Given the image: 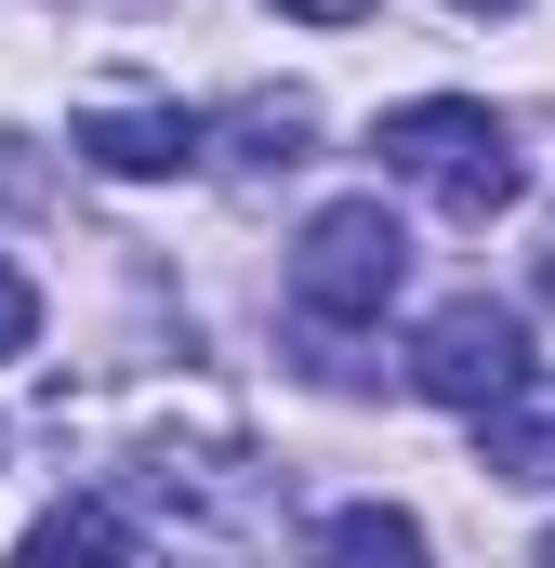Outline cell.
I'll return each mask as SVG.
<instances>
[{
  "mask_svg": "<svg viewBox=\"0 0 555 568\" xmlns=\"http://www.w3.org/2000/svg\"><path fill=\"white\" fill-rule=\"evenodd\" d=\"M529 291H543V304H555V252H543V278H529Z\"/></svg>",
  "mask_w": 555,
  "mask_h": 568,
  "instance_id": "11",
  "label": "cell"
},
{
  "mask_svg": "<svg viewBox=\"0 0 555 568\" xmlns=\"http://www.w3.org/2000/svg\"><path fill=\"white\" fill-rule=\"evenodd\" d=\"M463 13H516V0H463Z\"/></svg>",
  "mask_w": 555,
  "mask_h": 568,
  "instance_id": "12",
  "label": "cell"
},
{
  "mask_svg": "<svg viewBox=\"0 0 555 568\" xmlns=\"http://www.w3.org/2000/svg\"><path fill=\"white\" fill-rule=\"evenodd\" d=\"M304 568H436V556H423V516H397V503H344V516L304 542Z\"/></svg>",
  "mask_w": 555,
  "mask_h": 568,
  "instance_id": "6",
  "label": "cell"
},
{
  "mask_svg": "<svg viewBox=\"0 0 555 568\" xmlns=\"http://www.w3.org/2000/svg\"><path fill=\"white\" fill-rule=\"evenodd\" d=\"M199 145H212V120H199V106H172V93H93V106H80V159H93V172H120V185L185 172Z\"/></svg>",
  "mask_w": 555,
  "mask_h": 568,
  "instance_id": "4",
  "label": "cell"
},
{
  "mask_svg": "<svg viewBox=\"0 0 555 568\" xmlns=\"http://www.w3.org/2000/svg\"><path fill=\"white\" fill-rule=\"evenodd\" d=\"M27 344H40V291L0 265V357H27Z\"/></svg>",
  "mask_w": 555,
  "mask_h": 568,
  "instance_id": "9",
  "label": "cell"
},
{
  "mask_svg": "<svg viewBox=\"0 0 555 568\" xmlns=\"http://www.w3.org/2000/svg\"><path fill=\"white\" fill-rule=\"evenodd\" d=\"M278 13H304V27H371L384 0H278Z\"/></svg>",
  "mask_w": 555,
  "mask_h": 568,
  "instance_id": "10",
  "label": "cell"
},
{
  "mask_svg": "<svg viewBox=\"0 0 555 568\" xmlns=\"http://www.w3.org/2000/svg\"><path fill=\"white\" fill-rule=\"evenodd\" d=\"M397 278H411V239H397V212H384V199H331V212L304 225V252H291V304H304L317 331L384 317Z\"/></svg>",
  "mask_w": 555,
  "mask_h": 568,
  "instance_id": "2",
  "label": "cell"
},
{
  "mask_svg": "<svg viewBox=\"0 0 555 568\" xmlns=\"http://www.w3.org/2000/svg\"><path fill=\"white\" fill-rule=\"evenodd\" d=\"M476 463L503 476V489H555V384H503L490 410H476Z\"/></svg>",
  "mask_w": 555,
  "mask_h": 568,
  "instance_id": "5",
  "label": "cell"
},
{
  "mask_svg": "<svg viewBox=\"0 0 555 568\" xmlns=\"http://www.w3.org/2000/svg\"><path fill=\"white\" fill-rule=\"evenodd\" d=\"M529 568H555V542H543V556H529Z\"/></svg>",
  "mask_w": 555,
  "mask_h": 568,
  "instance_id": "13",
  "label": "cell"
},
{
  "mask_svg": "<svg viewBox=\"0 0 555 568\" xmlns=\"http://www.w3.org/2000/svg\"><path fill=\"white\" fill-rule=\"evenodd\" d=\"M411 384L436 410H490L503 384H529V317L516 304H490V291H463V304H436L411 344Z\"/></svg>",
  "mask_w": 555,
  "mask_h": 568,
  "instance_id": "3",
  "label": "cell"
},
{
  "mask_svg": "<svg viewBox=\"0 0 555 568\" xmlns=\"http://www.w3.org/2000/svg\"><path fill=\"white\" fill-rule=\"evenodd\" d=\"M384 172H411L423 199L450 212V225H490V212H516V133L490 120V106H463V93H423V106H384Z\"/></svg>",
  "mask_w": 555,
  "mask_h": 568,
  "instance_id": "1",
  "label": "cell"
},
{
  "mask_svg": "<svg viewBox=\"0 0 555 568\" xmlns=\"http://www.w3.org/2000/svg\"><path fill=\"white\" fill-rule=\"evenodd\" d=\"M13 568H133V529H120V503H53L13 542Z\"/></svg>",
  "mask_w": 555,
  "mask_h": 568,
  "instance_id": "7",
  "label": "cell"
},
{
  "mask_svg": "<svg viewBox=\"0 0 555 568\" xmlns=\"http://www.w3.org/2000/svg\"><path fill=\"white\" fill-rule=\"evenodd\" d=\"M225 145H239V172H291V159L317 145V106H304V93H252V106L225 120Z\"/></svg>",
  "mask_w": 555,
  "mask_h": 568,
  "instance_id": "8",
  "label": "cell"
}]
</instances>
